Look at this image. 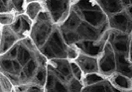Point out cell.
I'll return each instance as SVG.
<instances>
[{"mask_svg": "<svg viewBox=\"0 0 132 92\" xmlns=\"http://www.w3.org/2000/svg\"><path fill=\"white\" fill-rule=\"evenodd\" d=\"M17 15H15V12H4L0 14V22L1 25H11L13 23Z\"/></svg>", "mask_w": 132, "mask_h": 92, "instance_id": "26", "label": "cell"}, {"mask_svg": "<svg viewBox=\"0 0 132 92\" xmlns=\"http://www.w3.org/2000/svg\"><path fill=\"white\" fill-rule=\"evenodd\" d=\"M47 80L45 83V91L49 92H67L69 91L68 84L62 81L61 79L55 74L53 70L47 66Z\"/></svg>", "mask_w": 132, "mask_h": 92, "instance_id": "12", "label": "cell"}, {"mask_svg": "<svg viewBox=\"0 0 132 92\" xmlns=\"http://www.w3.org/2000/svg\"><path fill=\"white\" fill-rule=\"evenodd\" d=\"M71 67H72V71H73V76L80 79V80H82V77H84L85 73L82 72L81 68L79 67V66L75 60H71Z\"/></svg>", "mask_w": 132, "mask_h": 92, "instance_id": "28", "label": "cell"}, {"mask_svg": "<svg viewBox=\"0 0 132 92\" xmlns=\"http://www.w3.org/2000/svg\"><path fill=\"white\" fill-rule=\"evenodd\" d=\"M45 8L43 6V4L39 2V1H34V2H30L27 3L26 7H25V12L27 16L32 19L33 21L37 19V17L39 16V14L44 10Z\"/></svg>", "mask_w": 132, "mask_h": 92, "instance_id": "18", "label": "cell"}, {"mask_svg": "<svg viewBox=\"0 0 132 92\" xmlns=\"http://www.w3.org/2000/svg\"><path fill=\"white\" fill-rule=\"evenodd\" d=\"M131 5H132V0H131Z\"/></svg>", "mask_w": 132, "mask_h": 92, "instance_id": "35", "label": "cell"}, {"mask_svg": "<svg viewBox=\"0 0 132 92\" xmlns=\"http://www.w3.org/2000/svg\"><path fill=\"white\" fill-rule=\"evenodd\" d=\"M61 30V29H60ZM62 35L64 37V40L66 41V43L69 46H73L76 45L77 43L80 42L79 35L77 34L76 31H70V30H61Z\"/></svg>", "mask_w": 132, "mask_h": 92, "instance_id": "22", "label": "cell"}, {"mask_svg": "<svg viewBox=\"0 0 132 92\" xmlns=\"http://www.w3.org/2000/svg\"><path fill=\"white\" fill-rule=\"evenodd\" d=\"M82 92H120L119 89H117L112 84L110 79L105 78L102 81H99L93 85L85 86Z\"/></svg>", "mask_w": 132, "mask_h": 92, "instance_id": "16", "label": "cell"}, {"mask_svg": "<svg viewBox=\"0 0 132 92\" xmlns=\"http://www.w3.org/2000/svg\"><path fill=\"white\" fill-rule=\"evenodd\" d=\"M19 41V37L9 25L1 26V43H0V53L1 54L7 53Z\"/></svg>", "mask_w": 132, "mask_h": 92, "instance_id": "10", "label": "cell"}, {"mask_svg": "<svg viewBox=\"0 0 132 92\" xmlns=\"http://www.w3.org/2000/svg\"><path fill=\"white\" fill-rule=\"evenodd\" d=\"M47 66L50 67L55 72V74L67 84L73 77L72 67H71V60L69 59H49Z\"/></svg>", "mask_w": 132, "mask_h": 92, "instance_id": "7", "label": "cell"}, {"mask_svg": "<svg viewBox=\"0 0 132 92\" xmlns=\"http://www.w3.org/2000/svg\"><path fill=\"white\" fill-rule=\"evenodd\" d=\"M47 74H48V70H47V63L41 65L37 70V72L34 76L32 82L33 83H37L39 85H42L45 87V83L47 80Z\"/></svg>", "mask_w": 132, "mask_h": 92, "instance_id": "19", "label": "cell"}, {"mask_svg": "<svg viewBox=\"0 0 132 92\" xmlns=\"http://www.w3.org/2000/svg\"><path fill=\"white\" fill-rule=\"evenodd\" d=\"M68 87H69V91L71 92H79L82 91L85 84L82 82V80L77 78L73 76V78L71 79L69 82H68Z\"/></svg>", "mask_w": 132, "mask_h": 92, "instance_id": "25", "label": "cell"}, {"mask_svg": "<svg viewBox=\"0 0 132 92\" xmlns=\"http://www.w3.org/2000/svg\"><path fill=\"white\" fill-rule=\"evenodd\" d=\"M34 1H38V0H26V3H30V2H34Z\"/></svg>", "mask_w": 132, "mask_h": 92, "instance_id": "32", "label": "cell"}, {"mask_svg": "<svg viewBox=\"0 0 132 92\" xmlns=\"http://www.w3.org/2000/svg\"><path fill=\"white\" fill-rule=\"evenodd\" d=\"M17 54H18V45L16 44V45L14 47H12L7 53H5L4 54H1V56L5 57V58H8V59H14L17 58Z\"/></svg>", "mask_w": 132, "mask_h": 92, "instance_id": "29", "label": "cell"}, {"mask_svg": "<svg viewBox=\"0 0 132 92\" xmlns=\"http://www.w3.org/2000/svg\"><path fill=\"white\" fill-rule=\"evenodd\" d=\"M131 35H132V33H131Z\"/></svg>", "mask_w": 132, "mask_h": 92, "instance_id": "36", "label": "cell"}, {"mask_svg": "<svg viewBox=\"0 0 132 92\" xmlns=\"http://www.w3.org/2000/svg\"><path fill=\"white\" fill-rule=\"evenodd\" d=\"M72 7L80 15L82 20L89 23L90 25L103 31H108L110 29L108 23V16L100 8L96 1L76 0Z\"/></svg>", "mask_w": 132, "mask_h": 92, "instance_id": "1", "label": "cell"}, {"mask_svg": "<svg viewBox=\"0 0 132 92\" xmlns=\"http://www.w3.org/2000/svg\"><path fill=\"white\" fill-rule=\"evenodd\" d=\"M45 8L49 11L55 24H60L67 18L71 9L69 0H46Z\"/></svg>", "mask_w": 132, "mask_h": 92, "instance_id": "5", "label": "cell"}, {"mask_svg": "<svg viewBox=\"0 0 132 92\" xmlns=\"http://www.w3.org/2000/svg\"><path fill=\"white\" fill-rule=\"evenodd\" d=\"M0 67H1V72L5 73V74H17L15 72V68H14L13 59L5 58L3 56H1L0 58ZM18 75V74H17Z\"/></svg>", "mask_w": 132, "mask_h": 92, "instance_id": "21", "label": "cell"}, {"mask_svg": "<svg viewBox=\"0 0 132 92\" xmlns=\"http://www.w3.org/2000/svg\"><path fill=\"white\" fill-rule=\"evenodd\" d=\"M110 81L120 92L132 90V78L126 75L115 72L112 76H110Z\"/></svg>", "mask_w": 132, "mask_h": 92, "instance_id": "17", "label": "cell"}, {"mask_svg": "<svg viewBox=\"0 0 132 92\" xmlns=\"http://www.w3.org/2000/svg\"><path fill=\"white\" fill-rule=\"evenodd\" d=\"M17 45H18V54H17V58L16 59L21 63L22 66H24L27 62H29L36 56V53L39 52V49L38 48L30 49L21 40L17 43Z\"/></svg>", "mask_w": 132, "mask_h": 92, "instance_id": "14", "label": "cell"}, {"mask_svg": "<svg viewBox=\"0 0 132 92\" xmlns=\"http://www.w3.org/2000/svg\"><path fill=\"white\" fill-rule=\"evenodd\" d=\"M56 26L49 11L46 8L39 14L37 19L33 22V26L29 37L33 40L35 46L40 49L47 42Z\"/></svg>", "mask_w": 132, "mask_h": 92, "instance_id": "2", "label": "cell"}, {"mask_svg": "<svg viewBox=\"0 0 132 92\" xmlns=\"http://www.w3.org/2000/svg\"><path fill=\"white\" fill-rule=\"evenodd\" d=\"M99 72L105 77H110L116 72V58L111 44L106 41L103 51L98 57Z\"/></svg>", "mask_w": 132, "mask_h": 92, "instance_id": "4", "label": "cell"}, {"mask_svg": "<svg viewBox=\"0 0 132 92\" xmlns=\"http://www.w3.org/2000/svg\"><path fill=\"white\" fill-rule=\"evenodd\" d=\"M108 31H107L105 36L102 39L98 40V41H80L79 43H77L75 46L78 48L79 53L98 58L99 56L101 54V53H102L103 47H104L106 41H107Z\"/></svg>", "mask_w": 132, "mask_h": 92, "instance_id": "8", "label": "cell"}, {"mask_svg": "<svg viewBox=\"0 0 132 92\" xmlns=\"http://www.w3.org/2000/svg\"><path fill=\"white\" fill-rule=\"evenodd\" d=\"M11 3L13 5L14 12L17 14H22L25 12L26 7V0H11Z\"/></svg>", "mask_w": 132, "mask_h": 92, "instance_id": "27", "label": "cell"}, {"mask_svg": "<svg viewBox=\"0 0 132 92\" xmlns=\"http://www.w3.org/2000/svg\"><path fill=\"white\" fill-rule=\"evenodd\" d=\"M131 39L132 35L129 33H124L115 29H109L108 31L107 41L111 44L115 53L129 54Z\"/></svg>", "mask_w": 132, "mask_h": 92, "instance_id": "6", "label": "cell"}, {"mask_svg": "<svg viewBox=\"0 0 132 92\" xmlns=\"http://www.w3.org/2000/svg\"><path fill=\"white\" fill-rule=\"evenodd\" d=\"M107 78L104 75H102L100 72H93V73H86L82 77V82L85 86L87 85H93L95 84L99 81H102L103 79Z\"/></svg>", "mask_w": 132, "mask_h": 92, "instance_id": "20", "label": "cell"}, {"mask_svg": "<svg viewBox=\"0 0 132 92\" xmlns=\"http://www.w3.org/2000/svg\"><path fill=\"white\" fill-rule=\"evenodd\" d=\"M129 59L130 60L132 61V39H131V42H130V49H129Z\"/></svg>", "mask_w": 132, "mask_h": 92, "instance_id": "31", "label": "cell"}, {"mask_svg": "<svg viewBox=\"0 0 132 92\" xmlns=\"http://www.w3.org/2000/svg\"><path fill=\"white\" fill-rule=\"evenodd\" d=\"M116 58V72L132 78V61L126 53H115Z\"/></svg>", "mask_w": 132, "mask_h": 92, "instance_id": "13", "label": "cell"}, {"mask_svg": "<svg viewBox=\"0 0 132 92\" xmlns=\"http://www.w3.org/2000/svg\"><path fill=\"white\" fill-rule=\"evenodd\" d=\"M75 61L79 66L81 68L82 72L93 73V72H99V65H98V58L88 56L86 53H79Z\"/></svg>", "mask_w": 132, "mask_h": 92, "instance_id": "11", "label": "cell"}, {"mask_svg": "<svg viewBox=\"0 0 132 92\" xmlns=\"http://www.w3.org/2000/svg\"><path fill=\"white\" fill-rule=\"evenodd\" d=\"M110 29H115L124 33H132V18L126 13L125 10L108 17Z\"/></svg>", "mask_w": 132, "mask_h": 92, "instance_id": "9", "label": "cell"}, {"mask_svg": "<svg viewBox=\"0 0 132 92\" xmlns=\"http://www.w3.org/2000/svg\"><path fill=\"white\" fill-rule=\"evenodd\" d=\"M0 91H14V84L11 82V80L7 77L6 74H4L3 72H1L0 74Z\"/></svg>", "mask_w": 132, "mask_h": 92, "instance_id": "23", "label": "cell"}, {"mask_svg": "<svg viewBox=\"0 0 132 92\" xmlns=\"http://www.w3.org/2000/svg\"><path fill=\"white\" fill-rule=\"evenodd\" d=\"M95 1L108 17L124 10L122 0H95Z\"/></svg>", "mask_w": 132, "mask_h": 92, "instance_id": "15", "label": "cell"}, {"mask_svg": "<svg viewBox=\"0 0 132 92\" xmlns=\"http://www.w3.org/2000/svg\"><path fill=\"white\" fill-rule=\"evenodd\" d=\"M68 49L69 45L64 40L59 26L56 25L51 36L46 43L40 48L39 51L48 59H68Z\"/></svg>", "mask_w": 132, "mask_h": 92, "instance_id": "3", "label": "cell"}, {"mask_svg": "<svg viewBox=\"0 0 132 92\" xmlns=\"http://www.w3.org/2000/svg\"><path fill=\"white\" fill-rule=\"evenodd\" d=\"M11 27V29L13 30L15 33L17 34V36L19 37L20 40L24 39V34H23V25H22V19H21V14H18L16 16L15 20L13 21V23L11 25H9Z\"/></svg>", "mask_w": 132, "mask_h": 92, "instance_id": "24", "label": "cell"}, {"mask_svg": "<svg viewBox=\"0 0 132 92\" xmlns=\"http://www.w3.org/2000/svg\"><path fill=\"white\" fill-rule=\"evenodd\" d=\"M69 1H73V0H69Z\"/></svg>", "mask_w": 132, "mask_h": 92, "instance_id": "34", "label": "cell"}, {"mask_svg": "<svg viewBox=\"0 0 132 92\" xmlns=\"http://www.w3.org/2000/svg\"><path fill=\"white\" fill-rule=\"evenodd\" d=\"M42 1H46V0H42Z\"/></svg>", "mask_w": 132, "mask_h": 92, "instance_id": "33", "label": "cell"}, {"mask_svg": "<svg viewBox=\"0 0 132 92\" xmlns=\"http://www.w3.org/2000/svg\"><path fill=\"white\" fill-rule=\"evenodd\" d=\"M45 91V87L42 85H39L37 83H29L28 88H27V92H43Z\"/></svg>", "mask_w": 132, "mask_h": 92, "instance_id": "30", "label": "cell"}]
</instances>
